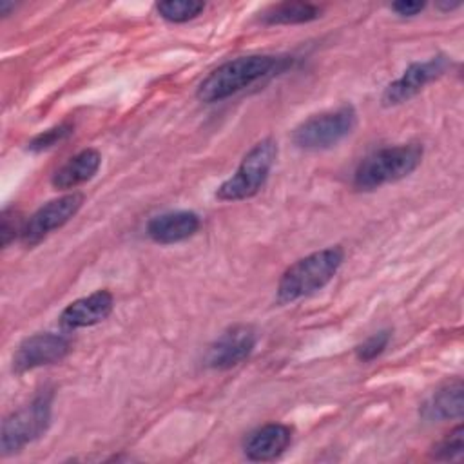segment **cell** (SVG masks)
I'll use <instances>...</instances> for the list:
<instances>
[{
    "mask_svg": "<svg viewBox=\"0 0 464 464\" xmlns=\"http://www.w3.org/2000/svg\"><path fill=\"white\" fill-rule=\"evenodd\" d=\"M281 58L270 54H248L228 60L208 72L198 85L196 98L205 103L221 102L277 69Z\"/></svg>",
    "mask_w": 464,
    "mask_h": 464,
    "instance_id": "cell-1",
    "label": "cell"
},
{
    "mask_svg": "<svg viewBox=\"0 0 464 464\" xmlns=\"http://www.w3.org/2000/svg\"><path fill=\"white\" fill-rule=\"evenodd\" d=\"M53 393L42 392L29 404L13 411L2 424V453L11 455L20 451L29 442L40 439L51 422Z\"/></svg>",
    "mask_w": 464,
    "mask_h": 464,
    "instance_id": "cell-6",
    "label": "cell"
},
{
    "mask_svg": "<svg viewBox=\"0 0 464 464\" xmlns=\"http://www.w3.org/2000/svg\"><path fill=\"white\" fill-rule=\"evenodd\" d=\"M102 156L96 149H83L69 158L51 178L54 188L67 190L89 181L100 169Z\"/></svg>",
    "mask_w": 464,
    "mask_h": 464,
    "instance_id": "cell-14",
    "label": "cell"
},
{
    "mask_svg": "<svg viewBox=\"0 0 464 464\" xmlns=\"http://www.w3.org/2000/svg\"><path fill=\"white\" fill-rule=\"evenodd\" d=\"M71 350L69 337L62 334H34L20 343L13 355V370L22 373L38 366L62 361Z\"/></svg>",
    "mask_w": 464,
    "mask_h": 464,
    "instance_id": "cell-10",
    "label": "cell"
},
{
    "mask_svg": "<svg viewBox=\"0 0 464 464\" xmlns=\"http://www.w3.org/2000/svg\"><path fill=\"white\" fill-rule=\"evenodd\" d=\"M462 392L464 390H462V384L459 381L440 388L437 393H433L426 401V404L422 406L420 415L426 420H446V419L460 417L462 410H464Z\"/></svg>",
    "mask_w": 464,
    "mask_h": 464,
    "instance_id": "cell-15",
    "label": "cell"
},
{
    "mask_svg": "<svg viewBox=\"0 0 464 464\" xmlns=\"http://www.w3.org/2000/svg\"><path fill=\"white\" fill-rule=\"evenodd\" d=\"M82 203H83V194L80 192H71L47 201L25 221L20 236L22 243L25 246H33L40 243L49 232L63 227L80 210Z\"/></svg>",
    "mask_w": 464,
    "mask_h": 464,
    "instance_id": "cell-7",
    "label": "cell"
},
{
    "mask_svg": "<svg viewBox=\"0 0 464 464\" xmlns=\"http://www.w3.org/2000/svg\"><path fill=\"white\" fill-rule=\"evenodd\" d=\"M114 297L109 290H96L85 297L69 303L60 314V324L67 330L85 328L102 323L112 312Z\"/></svg>",
    "mask_w": 464,
    "mask_h": 464,
    "instance_id": "cell-11",
    "label": "cell"
},
{
    "mask_svg": "<svg viewBox=\"0 0 464 464\" xmlns=\"http://www.w3.org/2000/svg\"><path fill=\"white\" fill-rule=\"evenodd\" d=\"M460 4L459 2H439L437 4V9H440V11H453V9H457Z\"/></svg>",
    "mask_w": 464,
    "mask_h": 464,
    "instance_id": "cell-23",
    "label": "cell"
},
{
    "mask_svg": "<svg viewBox=\"0 0 464 464\" xmlns=\"http://www.w3.org/2000/svg\"><path fill=\"white\" fill-rule=\"evenodd\" d=\"M424 2H410V0H401L392 4V11H395L399 16H415L424 9Z\"/></svg>",
    "mask_w": 464,
    "mask_h": 464,
    "instance_id": "cell-22",
    "label": "cell"
},
{
    "mask_svg": "<svg viewBox=\"0 0 464 464\" xmlns=\"http://www.w3.org/2000/svg\"><path fill=\"white\" fill-rule=\"evenodd\" d=\"M292 442V430L279 422H270L250 431L243 442L246 459L265 462L277 459Z\"/></svg>",
    "mask_w": 464,
    "mask_h": 464,
    "instance_id": "cell-13",
    "label": "cell"
},
{
    "mask_svg": "<svg viewBox=\"0 0 464 464\" xmlns=\"http://www.w3.org/2000/svg\"><path fill=\"white\" fill-rule=\"evenodd\" d=\"M276 156L277 143L272 138L257 141L243 156L236 172L218 187L216 198L221 201H239L257 194L272 170Z\"/></svg>",
    "mask_w": 464,
    "mask_h": 464,
    "instance_id": "cell-4",
    "label": "cell"
},
{
    "mask_svg": "<svg viewBox=\"0 0 464 464\" xmlns=\"http://www.w3.org/2000/svg\"><path fill=\"white\" fill-rule=\"evenodd\" d=\"M257 341L256 330L248 324H236L225 330L207 350L205 366L212 370H230L243 362Z\"/></svg>",
    "mask_w": 464,
    "mask_h": 464,
    "instance_id": "cell-9",
    "label": "cell"
},
{
    "mask_svg": "<svg viewBox=\"0 0 464 464\" xmlns=\"http://www.w3.org/2000/svg\"><path fill=\"white\" fill-rule=\"evenodd\" d=\"M343 259L344 250L341 246H328L297 259L277 283V303H294L321 290L337 274Z\"/></svg>",
    "mask_w": 464,
    "mask_h": 464,
    "instance_id": "cell-2",
    "label": "cell"
},
{
    "mask_svg": "<svg viewBox=\"0 0 464 464\" xmlns=\"http://www.w3.org/2000/svg\"><path fill=\"white\" fill-rule=\"evenodd\" d=\"M25 221L20 218V212L7 207L2 210V225H0V234H2V245L7 246L14 237L22 236Z\"/></svg>",
    "mask_w": 464,
    "mask_h": 464,
    "instance_id": "cell-21",
    "label": "cell"
},
{
    "mask_svg": "<svg viewBox=\"0 0 464 464\" xmlns=\"http://www.w3.org/2000/svg\"><path fill=\"white\" fill-rule=\"evenodd\" d=\"M357 125L353 105H341L332 111L314 114L292 130V141L304 150H323L337 145Z\"/></svg>",
    "mask_w": 464,
    "mask_h": 464,
    "instance_id": "cell-5",
    "label": "cell"
},
{
    "mask_svg": "<svg viewBox=\"0 0 464 464\" xmlns=\"http://www.w3.org/2000/svg\"><path fill=\"white\" fill-rule=\"evenodd\" d=\"M71 132H72V125H71V123H60V125L51 127V129L40 132L38 136H34V138L27 143V149L33 150V152L47 150V149L54 147L56 143L63 141Z\"/></svg>",
    "mask_w": 464,
    "mask_h": 464,
    "instance_id": "cell-19",
    "label": "cell"
},
{
    "mask_svg": "<svg viewBox=\"0 0 464 464\" xmlns=\"http://www.w3.org/2000/svg\"><path fill=\"white\" fill-rule=\"evenodd\" d=\"M392 337L390 330H379L373 335H370L368 339H364L357 348H355V357L362 362L375 359L377 355H381L384 352V348L388 346Z\"/></svg>",
    "mask_w": 464,
    "mask_h": 464,
    "instance_id": "cell-20",
    "label": "cell"
},
{
    "mask_svg": "<svg viewBox=\"0 0 464 464\" xmlns=\"http://www.w3.org/2000/svg\"><path fill=\"white\" fill-rule=\"evenodd\" d=\"M448 65H450V62L442 54H437L424 62L411 63L410 67H406V71L395 82L388 83V87L382 92V105L392 107V105L408 102L417 92H420V89H424V85H428L435 78L442 76L444 71L448 69Z\"/></svg>",
    "mask_w": 464,
    "mask_h": 464,
    "instance_id": "cell-8",
    "label": "cell"
},
{
    "mask_svg": "<svg viewBox=\"0 0 464 464\" xmlns=\"http://www.w3.org/2000/svg\"><path fill=\"white\" fill-rule=\"evenodd\" d=\"M462 451H464V430H462V424H459L435 446L433 457L439 460H453V459H459Z\"/></svg>",
    "mask_w": 464,
    "mask_h": 464,
    "instance_id": "cell-18",
    "label": "cell"
},
{
    "mask_svg": "<svg viewBox=\"0 0 464 464\" xmlns=\"http://www.w3.org/2000/svg\"><path fill=\"white\" fill-rule=\"evenodd\" d=\"M422 158L419 143H401L384 147L366 156L353 172V187L359 190H373L386 183L399 181L411 174Z\"/></svg>",
    "mask_w": 464,
    "mask_h": 464,
    "instance_id": "cell-3",
    "label": "cell"
},
{
    "mask_svg": "<svg viewBox=\"0 0 464 464\" xmlns=\"http://www.w3.org/2000/svg\"><path fill=\"white\" fill-rule=\"evenodd\" d=\"M9 9H14V4H11V2H0V13L5 16L7 13H9Z\"/></svg>",
    "mask_w": 464,
    "mask_h": 464,
    "instance_id": "cell-24",
    "label": "cell"
},
{
    "mask_svg": "<svg viewBox=\"0 0 464 464\" xmlns=\"http://www.w3.org/2000/svg\"><path fill=\"white\" fill-rule=\"evenodd\" d=\"M156 9L163 20L172 24H183L196 18L205 9V4L194 0H169L160 2Z\"/></svg>",
    "mask_w": 464,
    "mask_h": 464,
    "instance_id": "cell-17",
    "label": "cell"
},
{
    "mask_svg": "<svg viewBox=\"0 0 464 464\" xmlns=\"http://www.w3.org/2000/svg\"><path fill=\"white\" fill-rule=\"evenodd\" d=\"M321 16V7L308 2H283L270 5L259 16V20L266 25H292V24H306L317 20Z\"/></svg>",
    "mask_w": 464,
    "mask_h": 464,
    "instance_id": "cell-16",
    "label": "cell"
},
{
    "mask_svg": "<svg viewBox=\"0 0 464 464\" xmlns=\"http://www.w3.org/2000/svg\"><path fill=\"white\" fill-rule=\"evenodd\" d=\"M201 221L199 216L192 210H176L163 212L147 221V236L160 245H172L192 237Z\"/></svg>",
    "mask_w": 464,
    "mask_h": 464,
    "instance_id": "cell-12",
    "label": "cell"
}]
</instances>
